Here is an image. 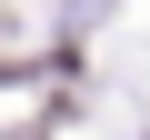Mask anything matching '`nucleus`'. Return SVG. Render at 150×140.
Instances as JSON below:
<instances>
[]
</instances>
